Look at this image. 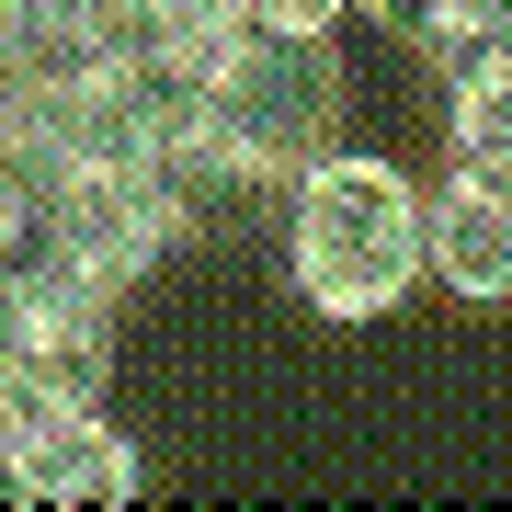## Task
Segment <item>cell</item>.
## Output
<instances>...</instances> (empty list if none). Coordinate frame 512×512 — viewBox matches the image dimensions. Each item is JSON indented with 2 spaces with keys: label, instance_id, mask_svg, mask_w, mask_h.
Here are the masks:
<instances>
[{
  "label": "cell",
  "instance_id": "obj_1",
  "mask_svg": "<svg viewBox=\"0 0 512 512\" xmlns=\"http://www.w3.org/2000/svg\"><path fill=\"white\" fill-rule=\"evenodd\" d=\"M342 35H285V23H228L194 46L183 92V171L194 194H274L319 148H342Z\"/></svg>",
  "mask_w": 512,
  "mask_h": 512
},
{
  "label": "cell",
  "instance_id": "obj_3",
  "mask_svg": "<svg viewBox=\"0 0 512 512\" xmlns=\"http://www.w3.org/2000/svg\"><path fill=\"white\" fill-rule=\"evenodd\" d=\"M137 490H148V467H137V444L114 433V410H12V501L114 512Z\"/></svg>",
  "mask_w": 512,
  "mask_h": 512
},
{
  "label": "cell",
  "instance_id": "obj_5",
  "mask_svg": "<svg viewBox=\"0 0 512 512\" xmlns=\"http://www.w3.org/2000/svg\"><path fill=\"white\" fill-rule=\"evenodd\" d=\"M444 171L512 205V57H444Z\"/></svg>",
  "mask_w": 512,
  "mask_h": 512
},
{
  "label": "cell",
  "instance_id": "obj_4",
  "mask_svg": "<svg viewBox=\"0 0 512 512\" xmlns=\"http://www.w3.org/2000/svg\"><path fill=\"white\" fill-rule=\"evenodd\" d=\"M421 251H433V285L467 296V308H512V205L478 194L444 171L433 194H421Z\"/></svg>",
  "mask_w": 512,
  "mask_h": 512
},
{
  "label": "cell",
  "instance_id": "obj_6",
  "mask_svg": "<svg viewBox=\"0 0 512 512\" xmlns=\"http://www.w3.org/2000/svg\"><path fill=\"white\" fill-rule=\"evenodd\" d=\"M410 57H512V0H433V23H421Z\"/></svg>",
  "mask_w": 512,
  "mask_h": 512
},
{
  "label": "cell",
  "instance_id": "obj_2",
  "mask_svg": "<svg viewBox=\"0 0 512 512\" xmlns=\"http://www.w3.org/2000/svg\"><path fill=\"white\" fill-rule=\"evenodd\" d=\"M285 285L308 296L330 330H376L433 285L421 251V183L376 148H319L308 171H285Z\"/></svg>",
  "mask_w": 512,
  "mask_h": 512
}]
</instances>
